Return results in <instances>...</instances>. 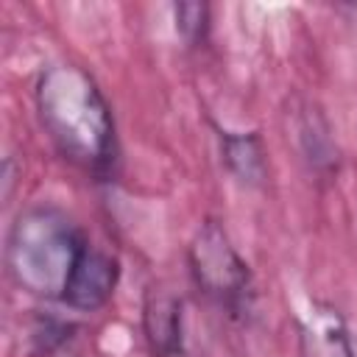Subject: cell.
Wrapping results in <instances>:
<instances>
[{"mask_svg": "<svg viewBox=\"0 0 357 357\" xmlns=\"http://www.w3.org/2000/svg\"><path fill=\"white\" fill-rule=\"evenodd\" d=\"M39 123L56 151L92 176H106L117 159L114 120L98 84L78 64H53L36 84Z\"/></svg>", "mask_w": 357, "mask_h": 357, "instance_id": "obj_1", "label": "cell"}, {"mask_svg": "<svg viewBox=\"0 0 357 357\" xmlns=\"http://www.w3.org/2000/svg\"><path fill=\"white\" fill-rule=\"evenodd\" d=\"M84 243L86 237L67 215L50 206H33L11 226L6 248L8 271L28 293L61 298Z\"/></svg>", "mask_w": 357, "mask_h": 357, "instance_id": "obj_2", "label": "cell"}, {"mask_svg": "<svg viewBox=\"0 0 357 357\" xmlns=\"http://www.w3.org/2000/svg\"><path fill=\"white\" fill-rule=\"evenodd\" d=\"M190 273L195 284L231 315L248 312L254 301L251 271L234 251L218 220L201 223L190 243Z\"/></svg>", "mask_w": 357, "mask_h": 357, "instance_id": "obj_3", "label": "cell"}, {"mask_svg": "<svg viewBox=\"0 0 357 357\" xmlns=\"http://www.w3.org/2000/svg\"><path fill=\"white\" fill-rule=\"evenodd\" d=\"M117 276H120L117 259L109 257L106 251L95 248L86 240L84 248L75 257V265H73L70 279L64 284L61 301L67 307H73V310L92 312V310L103 307L112 298V293L117 287Z\"/></svg>", "mask_w": 357, "mask_h": 357, "instance_id": "obj_4", "label": "cell"}, {"mask_svg": "<svg viewBox=\"0 0 357 357\" xmlns=\"http://www.w3.org/2000/svg\"><path fill=\"white\" fill-rule=\"evenodd\" d=\"M142 329L153 354L176 357L181 349V301L162 287H151L145 293Z\"/></svg>", "mask_w": 357, "mask_h": 357, "instance_id": "obj_5", "label": "cell"}, {"mask_svg": "<svg viewBox=\"0 0 357 357\" xmlns=\"http://www.w3.org/2000/svg\"><path fill=\"white\" fill-rule=\"evenodd\" d=\"M304 351L307 357H354L346 324L332 307H315L304 326Z\"/></svg>", "mask_w": 357, "mask_h": 357, "instance_id": "obj_6", "label": "cell"}, {"mask_svg": "<svg viewBox=\"0 0 357 357\" xmlns=\"http://www.w3.org/2000/svg\"><path fill=\"white\" fill-rule=\"evenodd\" d=\"M220 153H223V162L226 167L245 184H259L265 178V148H262V139L248 131V134H234V131H226L220 134Z\"/></svg>", "mask_w": 357, "mask_h": 357, "instance_id": "obj_7", "label": "cell"}, {"mask_svg": "<svg viewBox=\"0 0 357 357\" xmlns=\"http://www.w3.org/2000/svg\"><path fill=\"white\" fill-rule=\"evenodd\" d=\"M173 11H176V31L190 45L204 42V36L209 31V6L206 3H178Z\"/></svg>", "mask_w": 357, "mask_h": 357, "instance_id": "obj_8", "label": "cell"}]
</instances>
